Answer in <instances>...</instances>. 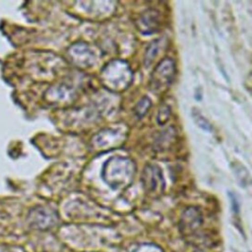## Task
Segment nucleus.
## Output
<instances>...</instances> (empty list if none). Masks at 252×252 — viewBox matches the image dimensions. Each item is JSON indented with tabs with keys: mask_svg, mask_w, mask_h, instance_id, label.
Listing matches in <instances>:
<instances>
[{
	"mask_svg": "<svg viewBox=\"0 0 252 252\" xmlns=\"http://www.w3.org/2000/svg\"><path fill=\"white\" fill-rule=\"evenodd\" d=\"M136 172L135 162L125 157H112L102 165V180L113 190L129 186Z\"/></svg>",
	"mask_w": 252,
	"mask_h": 252,
	"instance_id": "1",
	"label": "nucleus"
},
{
	"mask_svg": "<svg viewBox=\"0 0 252 252\" xmlns=\"http://www.w3.org/2000/svg\"><path fill=\"white\" fill-rule=\"evenodd\" d=\"M100 81L107 90L120 93L127 90L131 85L133 72L126 61L114 59L101 68Z\"/></svg>",
	"mask_w": 252,
	"mask_h": 252,
	"instance_id": "2",
	"label": "nucleus"
},
{
	"mask_svg": "<svg viewBox=\"0 0 252 252\" xmlns=\"http://www.w3.org/2000/svg\"><path fill=\"white\" fill-rule=\"evenodd\" d=\"M175 62L172 58L165 57L158 62L151 74L149 88L155 94L165 91L173 82L175 75Z\"/></svg>",
	"mask_w": 252,
	"mask_h": 252,
	"instance_id": "3",
	"label": "nucleus"
},
{
	"mask_svg": "<svg viewBox=\"0 0 252 252\" xmlns=\"http://www.w3.org/2000/svg\"><path fill=\"white\" fill-rule=\"evenodd\" d=\"M67 57L78 68H90L95 64L96 55L92 47L84 42L77 41L67 49Z\"/></svg>",
	"mask_w": 252,
	"mask_h": 252,
	"instance_id": "4",
	"label": "nucleus"
},
{
	"mask_svg": "<svg viewBox=\"0 0 252 252\" xmlns=\"http://www.w3.org/2000/svg\"><path fill=\"white\" fill-rule=\"evenodd\" d=\"M144 189L150 194H160L165 188V181L161 169L155 164H147L141 175Z\"/></svg>",
	"mask_w": 252,
	"mask_h": 252,
	"instance_id": "5",
	"label": "nucleus"
},
{
	"mask_svg": "<svg viewBox=\"0 0 252 252\" xmlns=\"http://www.w3.org/2000/svg\"><path fill=\"white\" fill-rule=\"evenodd\" d=\"M161 25L160 13L156 9H147L136 20V27L143 34L157 32Z\"/></svg>",
	"mask_w": 252,
	"mask_h": 252,
	"instance_id": "6",
	"label": "nucleus"
},
{
	"mask_svg": "<svg viewBox=\"0 0 252 252\" xmlns=\"http://www.w3.org/2000/svg\"><path fill=\"white\" fill-rule=\"evenodd\" d=\"M29 220L31 225L39 229H46L53 226L57 221V216L54 211L39 207L31 211Z\"/></svg>",
	"mask_w": 252,
	"mask_h": 252,
	"instance_id": "7",
	"label": "nucleus"
},
{
	"mask_svg": "<svg viewBox=\"0 0 252 252\" xmlns=\"http://www.w3.org/2000/svg\"><path fill=\"white\" fill-rule=\"evenodd\" d=\"M125 135L118 129H103L97 133L94 139L93 144L97 149H107L119 146L123 143Z\"/></svg>",
	"mask_w": 252,
	"mask_h": 252,
	"instance_id": "8",
	"label": "nucleus"
},
{
	"mask_svg": "<svg viewBox=\"0 0 252 252\" xmlns=\"http://www.w3.org/2000/svg\"><path fill=\"white\" fill-rule=\"evenodd\" d=\"M203 223L201 211L197 207L186 208L180 218V230L183 233H192Z\"/></svg>",
	"mask_w": 252,
	"mask_h": 252,
	"instance_id": "9",
	"label": "nucleus"
},
{
	"mask_svg": "<svg viewBox=\"0 0 252 252\" xmlns=\"http://www.w3.org/2000/svg\"><path fill=\"white\" fill-rule=\"evenodd\" d=\"M176 130L173 126H168L158 134L154 141V150L156 152H164L171 148L176 140Z\"/></svg>",
	"mask_w": 252,
	"mask_h": 252,
	"instance_id": "10",
	"label": "nucleus"
},
{
	"mask_svg": "<svg viewBox=\"0 0 252 252\" xmlns=\"http://www.w3.org/2000/svg\"><path fill=\"white\" fill-rule=\"evenodd\" d=\"M163 42H164V37L157 38L150 42V44L148 45V47L146 49L145 56H144V65L146 67L152 65V63L156 60L158 54L161 50Z\"/></svg>",
	"mask_w": 252,
	"mask_h": 252,
	"instance_id": "11",
	"label": "nucleus"
},
{
	"mask_svg": "<svg viewBox=\"0 0 252 252\" xmlns=\"http://www.w3.org/2000/svg\"><path fill=\"white\" fill-rule=\"evenodd\" d=\"M75 96H76V93L74 89L64 84L55 87L54 95H51L53 100L56 99L58 102H62V103H69L74 99Z\"/></svg>",
	"mask_w": 252,
	"mask_h": 252,
	"instance_id": "12",
	"label": "nucleus"
},
{
	"mask_svg": "<svg viewBox=\"0 0 252 252\" xmlns=\"http://www.w3.org/2000/svg\"><path fill=\"white\" fill-rule=\"evenodd\" d=\"M152 106V101L151 99L144 95L142 96L139 101L136 103L135 107H134V114L138 119H142L149 111V109Z\"/></svg>",
	"mask_w": 252,
	"mask_h": 252,
	"instance_id": "13",
	"label": "nucleus"
},
{
	"mask_svg": "<svg viewBox=\"0 0 252 252\" xmlns=\"http://www.w3.org/2000/svg\"><path fill=\"white\" fill-rule=\"evenodd\" d=\"M232 169L234 171L235 177L238 179V182L242 186H246L250 183V175L245 167H243L241 164L236 162L232 164Z\"/></svg>",
	"mask_w": 252,
	"mask_h": 252,
	"instance_id": "14",
	"label": "nucleus"
},
{
	"mask_svg": "<svg viewBox=\"0 0 252 252\" xmlns=\"http://www.w3.org/2000/svg\"><path fill=\"white\" fill-rule=\"evenodd\" d=\"M170 114H171V108L167 104L161 105L157 114V123L160 126H163L169 120Z\"/></svg>",
	"mask_w": 252,
	"mask_h": 252,
	"instance_id": "15",
	"label": "nucleus"
},
{
	"mask_svg": "<svg viewBox=\"0 0 252 252\" xmlns=\"http://www.w3.org/2000/svg\"><path fill=\"white\" fill-rule=\"evenodd\" d=\"M192 116H193V119L195 121V123L200 127L202 128L203 130H206V131H212V125L211 123L196 109H193L192 111Z\"/></svg>",
	"mask_w": 252,
	"mask_h": 252,
	"instance_id": "16",
	"label": "nucleus"
},
{
	"mask_svg": "<svg viewBox=\"0 0 252 252\" xmlns=\"http://www.w3.org/2000/svg\"><path fill=\"white\" fill-rule=\"evenodd\" d=\"M196 252H201V251H196Z\"/></svg>",
	"mask_w": 252,
	"mask_h": 252,
	"instance_id": "17",
	"label": "nucleus"
}]
</instances>
